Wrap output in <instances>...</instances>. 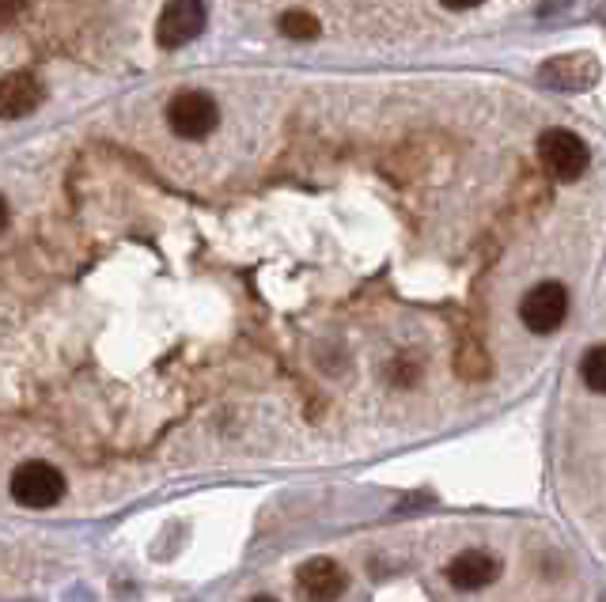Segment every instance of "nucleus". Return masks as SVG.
Masks as SVG:
<instances>
[{
  "instance_id": "f257e3e1",
  "label": "nucleus",
  "mask_w": 606,
  "mask_h": 602,
  "mask_svg": "<svg viewBox=\"0 0 606 602\" xmlns=\"http://www.w3.org/2000/svg\"><path fill=\"white\" fill-rule=\"evenodd\" d=\"M539 159L557 182H577L592 164L584 137H577L572 129H546L539 137Z\"/></svg>"
},
{
  "instance_id": "f03ea898",
  "label": "nucleus",
  "mask_w": 606,
  "mask_h": 602,
  "mask_svg": "<svg viewBox=\"0 0 606 602\" xmlns=\"http://www.w3.org/2000/svg\"><path fill=\"white\" fill-rule=\"evenodd\" d=\"M217 121H220V106L205 91H179L167 103V126L182 141H205L217 129Z\"/></svg>"
},
{
  "instance_id": "7ed1b4c3",
  "label": "nucleus",
  "mask_w": 606,
  "mask_h": 602,
  "mask_svg": "<svg viewBox=\"0 0 606 602\" xmlns=\"http://www.w3.org/2000/svg\"><path fill=\"white\" fill-rule=\"evenodd\" d=\"M519 319L531 334H554L562 330V322L569 319V292L557 281H542L519 299Z\"/></svg>"
},
{
  "instance_id": "20e7f679",
  "label": "nucleus",
  "mask_w": 606,
  "mask_h": 602,
  "mask_svg": "<svg viewBox=\"0 0 606 602\" xmlns=\"http://www.w3.org/2000/svg\"><path fill=\"white\" fill-rule=\"evenodd\" d=\"M12 497L23 508H53L65 497V477L50 462H23L12 474Z\"/></svg>"
},
{
  "instance_id": "39448f33",
  "label": "nucleus",
  "mask_w": 606,
  "mask_h": 602,
  "mask_svg": "<svg viewBox=\"0 0 606 602\" xmlns=\"http://www.w3.org/2000/svg\"><path fill=\"white\" fill-rule=\"evenodd\" d=\"M205 27V0H167L164 15H159V46L164 50H179V46L194 42Z\"/></svg>"
},
{
  "instance_id": "423d86ee",
  "label": "nucleus",
  "mask_w": 606,
  "mask_h": 602,
  "mask_svg": "<svg viewBox=\"0 0 606 602\" xmlns=\"http://www.w3.org/2000/svg\"><path fill=\"white\" fill-rule=\"evenodd\" d=\"M349 584L345 568L330 558H311L300 568V580H296V591L304 595V602H337Z\"/></svg>"
},
{
  "instance_id": "0eeeda50",
  "label": "nucleus",
  "mask_w": 606,
  "mask_h": 602,
  "mask_svg": "<svg viewBox=\"0 0 606 602\" xmlns=\"http://www.w3.org/2000/svg\"><path fill=\"white\" fill-rule=\"evenodd\" d=\"M497 576H501V561L481 550L459 553L448 565V580H451V588H459V591H481V588H489Z\"/></svg>"
},
{
  "instance_id": "6e6552de",
  "label": "nucleus",
  "mask_w": 606,
  "mask_h": 602,
  "mask_svg": "<svg viewBox=\"0 0 606 602\" xmlns=\"http://www.w3.org/2000/svg\"><path fill=\"white\" fill-rule=\"evenodd\" d=\"M0 99H4V118H23V114H30L38 103H42V84H38L30 73H12L4 80Z\"/></svg>"
},
{
  "instance_id": "1a4fd4ad",
  "label": "nucleus",
  "mask_w": 606,
  "mask_h": 602,
  "mask_svg": "<svg viewBox=\"0 0 606 602\" xmlns=\"http://www.w3.org/2000/svg\"><path fill=\"white\" fill-rule=\"evenodd\" d=\"M554 68H565L562 80H554L562 91H584L588 84H595V76H599V68H595V61L588 57V53H565V57L554 61Z\"/></svg>"
},
{
  "instance_id": "9d476101",
  "label": "nucleus",
  "mask_w": 606,
  "mask_h": 602,
  "mask_svg": "<svg viewBox=\"0 0 606 602\" xmlns=\"http://www.w3.org/2000/svg\"><path fill=\"white\" fill-rule=\"evenodd\" d=\"M580 380L588 383V390L606 395V345H595V349L584 353V360H580Z\"/></svg>"
},
{
  "instance_id": "9b49d317",
  "label": "nucleus",
  "mask_w": 606,
  "mask_h": 602,
  "mask_svg": "<svg viewBox=\"0 0 606 602\" xmlns=\"http://www.w3.org/2000/svg\"><path fill=\"white\" fill-rule=\"evenodd\" d=\"M281 35L285 38H300V42H311V38H319V20H314L311 12H285L281 15Z\"/></svg>"
},
{
  "instance_id": "f8f14e48",
  "label": "nucleus",
  "mask_w": 606,
  "mask_h": 602,
  "mask_svg": "<svg viewBox=\"0 0 606 602\" xmlns=\"http://www.w3.org/2000/svg\"><path fill=\"white\" fill-rule=\"evenodd\" d=\"M443 8H455V12H466V8H478L486 4V0H440Z\"/></svg>"
},
{
  "instance_id": "ddd939ff",
  "label": "nucleus",
  "mask_w": 606,
  "mask_h": 602,
  "mask_svg": "<svg viewBox=\"0 0 606 602\" xmlns=\"http://www.w3.org/2000/svg\"><path fill=\"white\" fill-rule=\"evenodd\" d=\"M0 12H4V20H12V15H15V0H0Z\"/></svg>"
},
{
  "instance_id": "4468645a",
  "label": "nucleus",
  "mask_w": 606,
  "mask_h": 602,
  "mask_svg": "<svg viewBox=\"0 0 606 602\" xmlns=\"http://www.w3.org/2000/svg\"><path fill=\"white\" fill-rule=\"evenodd\" d=\"M250 602H273V599H266V595H258V599H250Z\"/></svg>"
}]
</instances>
